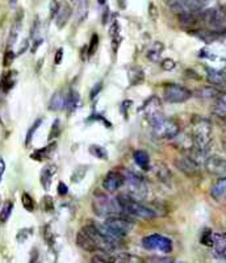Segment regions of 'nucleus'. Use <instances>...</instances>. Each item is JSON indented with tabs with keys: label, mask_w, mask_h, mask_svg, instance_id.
I'll return each instance as SVG.
<instances>
[{
	"label": "nucleus",
	"mask_w": 226,
	"mask_h": 263,
	"mask_svg": "<svg viewBox=\"0 0 226 263\" xmlns=\"http://www.w3.org/2000/svg\"><path fill=\"white\" fill-rule=\"evenodd\" d=\"M66 107V95L63 91H55L49 102V109L58 112Z\"/></svg>",
	"instance_id": "nucleus-21"
},
{
	"label": "nucleus",
	"mask_w": 226,
	"mask_h": 263,
	"mask_svg": "<svg viewBox=\"0 0 226 263\" xmlns=\"http://www.w3.org/2000/svg\"><path fill=\"white\" fill-rule=\"evenodd\" d=\"M4 171H6V162H4L3 158H0V182H2Z\"/></svg>",
	"instance_id": "nucleus-49"
},
{
	"label": "nucleus",
	"mask_w": 226,
	"mask_h": 263,
	"mask_svg": "<svg viewBox=\"0 0 226 263\" xmlns=\"http://www.w3.org/2000/svg\"><path fill=\"white\" fill-rule=\"evenodd\" d=\"M211 196L216 201H222L226 199V175L220 177L211 187Z\"/></svg>",
	"instance_id": "nucleus-17"
},
{
	"label": "nucleus",
	"mask_w": 226,
	"mask_h": 263,
	"mask_svg": "<svg viewBox=\"0 0 226 263\" xmlns=\"http://www.w3.org/2000/svg\"><path fill=\"white\" fill-rule=\"evenodd\" d=\"M202 21H205L206 24L211 27L218 28L226 21V6L218 7V8L208 9L205 12L201 13Z\"/></svg>",
	"instance_id": "nucleus-11"
},
{
	"label": "nucleus",
	"mask_w": 226,
	"mask_h": 263,
	"mask_svg": "<svg viewBox=\"0 0 226 263\" xmlns=\"http://www.w3.org/2000/svg\"><path fill=\"white\" fill-rule=\"evenodd\" d=\"M117 204H119L121 213H125L126 216L131 218H138V220H153L155 217V212L142 204L141 201L136 200L128 194H121L116 197Z\"/></svg>",
	"instance_id": "nucleus-2"
},
{
	"label": "nucleus",
	"mask_w": 226,
	"mask_h": 263,
	"mask_svg": "<svg viewBox=\"0 0 226 263\" xmlns=\"http://www.w3.org/2000/svg\"><path fill=\"white\" fill-rule=\"evenodd\" d=\"M206 79L211 84L217 87L226 86V67L222 69H208L206 70Z\"/></svg>",
	"instance_id": "nucleus-16"
},
{
	"label": "nucleus",
	"mask_w": 226,
	"mask_h": 263,
	"mask_svg": "<svg viewBox=\"0 0 226 263\" xmlns=\"http://www.w3.org/2000/svg\"><path fill=\"white\" fill-rule=\"evenodd\" d=\"M16 79H17V72L16 71L4 72L3 77L0 78V91H3L4 93L9 92L15 87Z\"/></svg>",
	"instance_id": "nucleus-20"
},
{
	"label": "nucleus",
	"mask_w": 226,
	"mask_h": 263,
	"mask_svg": "<svg viewBox=\"0 0 226 263\" xmlns=\"http://www.w3.org/2000/svg\"><path fill=\"white\" fill-rule=\"evenodd\" d=\"M32 232H33L32 228H27V229L18 230V233H17V241H18V242H21V243L25 242L28 237L32 236Z\"/></svg>",
	"instance_id": "nucleus-40"
},
{
	"label": "nucleus",
	"mask_w": 226,
	"mask_h": 263,
	"mask_svg": "<svg viewBox=\"0 0 226 263\" xmlns=\"http://www.w3.org/2000/svg\"><path fill=\"white\" fill-rule=\"evenodd\" d=\"M77 243L79 248H82L83 250L89 251V253H95V251H99L98 245L93 241V238L87 233L84 229H81L77 234Z\"/></svg>",
	"instance_id": "nucleus-15"
},
{
	"label": "nucleus",
	"mask_w": 226,
	"mask_h": 263,
	"mask_svg": "<svg viewBox=\"0 0 226 263\" xmlns=\"http://www.w3.org/2000/svg\"><path fill=\"white\" fill-rule=\"evenodd\" d=\"M92 210L100 217H110V216L121 215L119 204L116 199L107 196V195H96L92 200Z\"/></svg>",
	"instance_id": "nucleus-5"
},
{
	"label": "nucleus",
	"mask_w": 226,
	"mask_h": 263,
	"mask_svg": "<svg viewBox=\"0 0 226 263\" xmlns=\"http://www.w3.org/2000/svg\"><path fill=\"white\" fill-rule=\"evenodd\" d=\"M159 168H157V175L159 177V179L162 180H167L170 178V171L167 170V167L164 164L162 163H158Z\"/></svg>",
	"instance_id": "nucleus-41"
},
{
	"label": "nucleus",
	"mask_w": 226,
	"mask_h": 263,
	"mask_svg": "<svg viewBox=\"0 0 226 263\" xmlns=\"http://www.w3.org/2000/svg\"><path fill=\"white\" fill-rule=\"evenodd\" d=\"M56 189H58V195H60V196H66V195L69 194V189H67V185L63 182L58 183V187H56Z\"/></svg>",
	"instance_id": "nucleus-46"
},
{
	"label": "nucleus",
	"mask_w": 226,
	"mask_h": 263,
	"mask_svg": "<svg viewBox=\"0 0 226 263\" xmlns=\"http://www.w3.org/2000/svg\"><path fill=\"white\" fill-rule=\"evenodd\" d=\"M213 114L218 117H226V93H218L213 105Z\"/></svg>",
	"instance_id": "nucleus-26"
},
{
	"label": "nucleus",
	"mask_w": 226,
	"mask_h": 263,
	"mask_svg": "<svg viewBox=\"0 0 226 263\" xmlns=\"http://www.w3.org/2000/svg\"><path fill=\"white\" fill-rule=\"evenodd\" d=\"M21 203H23V206H24L28 212H33L34 208H36V203L33 200V197L29 194H27V192L21 195Z\"/></svg>",
	"instance_id": "nucleus-33"
},
{
	"label": "nucleus",
	"mask_w": 226,
	"mask_h": 263,
	"mask_svg": "<svg viewBox=\"0 0 226 263\" xmlns=\"http://www.w3.org/2000/svg\"><path fill=\"white\" fill-rule=\"evenodd\" d=\"M110 230H113V233L117 234L119 237H125L126 234L133 229V224L129 221L128 218L121 217L120 215L116 216H110V217H107V221L104 222Z\"/></svg>",
	"instance_id": "nucleus-10"
},
{
	"label": "nucleus",
	"mask_w": 226,
	"mask_h": 263,
	"mask_svg": "<svg viewBox=\"0 0 226 263\" xmlns=\"http://www.w3.org/2000/svg\"><path fill=\"white\" fill-rule=\"evenodd\" d=\"M201 243L206 246H212L213 243V232L212 230H204L201 236Z\"/></svg>",
	"instance_id": "nucleus-39"
},
{
	"label": "nucleus",
	"mask_w": 226,
	"mask_h": 263,
	"mask_svg": "<svg viewBox=\"0 0 226 263\" xmlns=\"http://www.w3.org/2000/svg\"><path fill=\"white\" fill-rule=\"evenodd\" d=\"M192 92L188 90L187 87L180 86L176 83H168L163 88V98L167 103L171 104H179V103L187 102L191 99Z\"/></svg>",
	"instance_id": "nucleus-6"
},
{
	"label": "nucleus",
	"mask_w": 226,
	"mask_h": 263,
	"mask_svg": "<svg viewBox=\"0 0 226 263\" xmlns=\"http://www.w3.org/2000/svg\"><path fill=\"white\" fill-rule=\"evenodd\" d=\"M0 123H2V119H0Z\"/></svg>",
	"instance_id": "nucleus-54"
},
{
	"label": "nucleus",
	"mask_w": 226,
	"mask_h": 263,
	"mask_svg": "<svg viewBox=\"0 0 226 263\" xmlns=\"http://www.w3.org/2000/svg\"><path fill=\"white\" fill-rule=\"evenodd\" d=\"M60 135H61V121L56 119V120H54L50 132H49V141L54 140V138H56V137H60Z\"/></svg>",
	"instance_id": "nucleus-37"
},
{
	"label": "nucleus",
	"mask_w": 226,
	"mask_h": 263,
	"mask_svg": "<svg viewBox=\"0 0 226 263\" xmlns=\"http://www.w3.org/2000/svg\"><path fill=\"white\" fill-rule=\"evenodd\" d=\"M206 0H168V4L174 12L182 15V13H194L201 11L205 6Z\"/></svg>",
	"instance_id": "nucleus-8"
},
{
	"label": "nucleus",
	"mask_w": 226,
	"mask_h": 263,
	"mask_svg": "<svg viewBox=\"0 0 226 263\" xmlns=\"http://www.w3.org/2000/svg\"><path fill=\"white\" fill-rule=\"evenodd\" d=\"M72 7L75 8V13H77L78 23H83L86 18L87 13H88V4L89 0H71Z\"/></svg>",
	"instance_id": "nucleus-22"
},
{
	"label": "nucleus",
	"mask_w": 226,
	"mask_h": 263,
	"mask_svg": "<svg viewBox=\"0 0 226 263\" xmlns=\"http://www.w3.org/2000/svg\"><path fill=\"white\" fill-rule=\"evenodd\" d=\"M142 246L146 250L161 251L164 254H168L173 251V241L161 234H150L142 239Z\"/></svg>",
	"instance_id": "nucleus-7"
},
{
	"label": "nucleus",
	"mask_w": 226,
	"mask_h": 263,
	"mask_svg": "<svg viewBox=\"0 0 226 263\" xmlns=\"http://www.w3.org/2000/svg\"><path fill=\"white\" fill-rule=\"evenodd\" d=\"M41 44H42V39L34 40V45L32 46V53H36L37 48H39V46H41Z\"/></svg>",
	"instance_id": "nucleus-50"
},
{
	"label": "nucleus",
	"mask_w": 226,
	"mask_h": 263,
	"mask_svg": "<svg viewBox=\"0 0 226 263\" xmlns=\"http://www.w3.org/2000/svg\"><path fill=\"white\" fill-rule=\"evenodd\" d=\"M72 15V8L69 4H63L62 7H60L58 12L55 15V25L58 29H62L65 28V25L69 23L70 17Z\"/></svg>",
	"instance_id": "nucleus-19"
},
{
	"label": "nucleus",
	"mask_w": 226,
	"mask_h": 263,
	"mask_svg": "<svg viewBox=\"0 0 226 263\" xmlns=\"http://www.w3.org/2000/svg\"><path fill=\"white\" fill-rule=\"evenodd\" d=\"M212 248L221 257H226V233H213Z\"/></svg>",
	"instance_id": "nucleus-23"
},
{
	"label": "nucleus",
	"mask_w": 226,
	"mask_h": 263,
	"mask_svg": "<svg viewBox=\"0 0 226 263\" xmlns=\"http://www.w3.org/2000/svg\"><path fill=\"white\" fill-rule=\"evenodd\" d=\"M218 93L220 92L213 87H204V88H200L199 91H196V96L202 99H216Z\"/></svg>",
	"instance_id": "nucleus-31"
},
{
	"label": "nucleus",
	"mask_w": 226,
	"mask_h": 263,
	"mask_svg": "<svg viewBox=\"0 0 226 263\" xmlns=\"http://www.w3.org/2000/svg\"><path fill=\"white\" fill-rule=\"evenodd\" d=\"M100 91H101V83H96V86L93 87L92 90H91V93H89V98H91V99L96 98V96H98V93L100 92Z\"/></svg>",
	"instance_id": "nucleus-48"
},
{
	"label": "nucleus",
	"mask_w": 226,
	"mask_h": 263,
	"mask_svg": "<svg viewBox=\"0 0 226 263\" xmlns=\"http://www.w3.org/2000/svg\"><path fill=\"white\" fill-rule=\"evenodd\" d=\"M13 60H15V54H13L12 49L7 48L6 54H4V61H3L4 66H9L13 62Z\"/></svg>",
	"instance_id": "nucleus-42"
},
{
	"label": "nucleus",
	"mask_w": 226,
	"mask_h": 263,
	"mask_svg": "<svg viewBox=\"0 0 226 263\" xmlns=\"http://www.w3.org/2000/svg\"><path fill=\"white\" fill-rule=\"evenodd\" d=\"M141 112L149 123L163 116V107H162L161 99L158 96H150L141 107Z\"/></svg>",
	"instance_id": "nucleus-9"
},
{
	"label": "nucleus",
	"mask_w": 226,
	"mask_h": 263,
	"mask_svg": "<svg viewBox=\"0 0 226 263\" xmlns=\"http://www.w3.org/2000/svg\"><path fill=\"white\" fill-rule=\"evenodd\" d=\"M124 174L119 173V171H109L107 174V177L104 178V182H103V187L104 190H107L108 192H115L117 190H120L124 185Z\"/></svg>",
	"instance_id": "nucleus-14"
},
{
	"label": "nucleus",
	"mask_w": 226,
	"mask_h": 263,
	"mask_svg": "<svg viewBox=\"0 0 226 263\" xmlns=\"http://www.w3.org/2000/svg\"><path fill=\"white\" fill-rule=\"evenodd\" d=\"M133 158L142 170H150V157L145 150H136L133 153Z\"/></svg>",
	"instance_id": "nucleus-25"
},
{
	"label": "nucleus",
	"mask_w": 226,
	"mask_h": 263,
	"mask_svg": "<svg viewBox=\"0 0 226 263\" xmlns=\"http://www.w3.org/2000/svg\"><path fill=\"white\" fill-rule=\"evenodd\" d=\"M204 167L211 175L214 177H225L226 175V159L220 156H211L204 161Z\"/></svg>",
	"instance_id": "nucleus-12"
},
{
	"label": "nucleus",
	"mask_w": 226,
	"mask_h": 263,
	"mask_svg": "<svg viewBox=\"0 0 226 263\" xmlns=\"http://www.w3.org/2000/svg\"><path fill=\"white\" fill-rule=\"evenodd\" d=\"M55 146H56V144H55V142H53V144L48 145V146H45V147H42V149L33 152L32 156H30V157H32L34 161H44V159H46V158H49V157H50V154L54 152Z\"/></svg>",
	"instance_id": "nucleus-27"
},
{
	"label": "nucleus",
	"mask_w": 226,
	"mask_h": 263,
	"mask_svg": "<svg viewBox=\"0 0 226 263\" xmlns=\"http://www.w3.org/2000/svg\"><path fill=\"white\" fill-rule=\"evenodd\" d=\"M44 237H45V239H46V242H48V245H53L54 243V241H55V239H54V236H53V233H51V229H50V227H45L44 228Z\"/></svg>",
	"instance_id": "nucleus-43"
},
{
	"label": "nucleus",
	"mask_w": 226,
	"mask_h": 263,
	"mask_svg": "<svg viewBox=\"0 0 226 263\" xmlns=\"http://www.w3.org/2000/svg\"><path fill=\"white\" fill-rule=\"evenodd\" d=\"M98 3L100 4V6H104V4L107 3V0H98Z\"/></svg>",
	"instance_id": "nucleus-53"
},
{
	"label": "nucleus",
	"mask_w": 226,
	"mask_h": 263,
	"mask_svg": "<svg viewBox=\"0 0 226 263\" xmlns=\"http://www.w3.org/2000/svg\"><path fill=\"white\" fill-rule=\"evenodd\" d=\"M61 4L56 2V0H53L50 4V18H54L55 17L56 12H58V9H60Z\"/></svg>",
	"instance_id": "nucleus-45"
},
{
	"label": "nucleus",
	"mask_w": 226,
	"mask_h": 263,
	"mask_svg": "<svg viewBox=\"0 0 226 263\" xmlns=\"http://www.w3.org/2000/svg\"><path fill=\"white\" fill-rule=\"evenodd\" d=\"M98 48H99V36L96 34V33H93L92 37H91V41H89V44L87 45V55H88V57H92L93 54L98 51Z\"/></svg>",
	"instance_id": "nucleus-34"
},
{
	"label": "nucleus",
	"mask_w": 226,
	"mask_h": 263,
	"mask_svg": "<svg viewBox=\"0 0 226 263\" xmlns=\"http://www.w3.org/2000/svg\"><path fill=\"white\" fill-rule=\"evenodd\" d=\"M149 260H154V262H171L173 259H170V258H150Z\"/></svg>",
	"instance_id": "nucleus-52"
},
{
	"label": "nucleus",
	"mask_w": 226,
	"mask_h": 263,
	"mask_svg": "<svg viewBox=\"0 0 226 263\" xmlns=\"http://www.w3.org/2000/svg\"><path fill=\"white\" fill-rule=\"evenodd\" d=\"M128 79L130 86H138V84L142 83L145 81V74H143V70L138 66H133L128 70Z\"/></svg>",
	"instance_id": "nucleus-24"
},
{
	"label": "nucleus",
	"mask_w": 226,
	"mask_h": 263,
	"mask_svg": "<svg viewBox=\"0 0 226 263\" xmlns=\"http://www.w3.org/2000/svg\"><path fill=\"white\" fill-rule=\"evenodd\" d=\"M42 208L45 212H53L54 211V201L51 196H44L42 199Z\"/></svg>",
	"instance_id": "nucleus-38"
},
{
	"label": "nucleus",
	"mask_w": 226,
	"mask_h": 263,
	"mask_svg": "<svg viewBox=\"0 0 226 263\" xmlns=\"http://www.w3.org/2000/svg\"><path fill=\"white\" fill-rule=\"evenodd\" d=\"M163 49H164V46L162 42L155 41L154 44H153V45L149 48V50H147L146 55H147V58H149L150 61H158L159 60V57H161V54H162V51H163Z\"/></svg>",
	"instance_id": "nucleus-29"
},
{
	"label": "nucleus",
	"mask_w": 226,
	"mask_h": 263,
	"mask_svg": "<svg viewBox=\"0 0 226 263\" xmlns=\"http://www.w3.org/2000/svg\"><path fill=\"white\" fill-rule=\"evenodd\" d=\"M108 15H109V9H108V8H105V11H104V15L101 16V24H107Z\"/></svg>",
	"instance_id": "nucleus-51"
},
{
	"label": "nucleus",
	"mask_w": 226,
	"mask_h": 263,
	"mask_svg": "<svg viewBox=\"0 0 226 263\" xmlns=\"http://www.w3.org/2000/svg\"><path fill=\"white\" fill-rule=\"evenodd\" d=\"M161 66H162V69H163V70H166V71H170V70H173L174 67H175L176 63H175V61L171 60V58H166V60L162 61Z\"/></svg>",
	"instance_id": "nucleus-44"
},
{
	"label": "nucleus",
	"mask_w": 226,
	"mask_h": 263,
	"mask_svg": "<svg viewBox=\"0 0 226 263\" xmlns=\"http://www.w3.org/2000/svg\"><path fill=\"white\" fill-rule=\"evenodd\" d=\"M12 211H13V203L12 201H6L3 205V208H2V211H0V222H7L8 221V218L11 217V215H12Z\"/></svg>",
	"instance_id": "nucleus-32"
},
{
	"label": "nucleus",
	"mask_w": 226,
	"mask_h": 263,
	"mask_svg": "<svg viewBox=\"0 0 226 263\" xmlns=\"http://www.w3.org/2000/svg\"><path fill=\"white\" fill-rule=\"evenodd\" d=\"M63 60V49H58L55 53V58H54V62H55V65H60L61 62H62Z\"/></svg>",
	"instance_id": "nucleus-47"
},
{
	"label": "nucleus",
	"mask_w": 226,
	"mask_h": 263,
	"mask_svg": "<svg viewBox=\"0 0 226 263\" xmlns=\"http://www.w3.org/2000/svg\"><path fill=\"white\" fill-rule=\"evenodd\" d=\"M42 124V119H37L34 123H33V125L30 126L29 130H28L27 133V138H25V146H29L30 142H32L33 140V136H34V133H36V130L39 129V126Z\"/></svg>",
	"instance_id": "nucleus-35"
},
{
	"label": "nucleus",
	"mask_w": 226,
	"mask_h": 263,
	"mask_svg": "<svg viewBox=\"0 0 226 263\" xmlns=\"http://www.w3.org/2000/svg\"><path fill=\"white\" fill-rule=\"evenodd\" d=\"M191 140L195 149L206 154L212 145V124L208 119L195 116L191 125Z\"/></svg>",
	"instance_id": "nucleus-1"
},
{
	"label": "nucleus",
	"mask_w": 226,
	"mask_h": 263,
	"mask_svg": "<svg viewBox=\"0 0 226 263\" xmlns=\"http://www.w3.org/2000/svg\"><path fill=\"white\" fill-rule=\"evenodd\" d=\"M56 173V166L55 164H49L42 168L41 174H40V182H41L42 187L45 191H49L51 187V182H53V177Z\"/></svg>",
	"instance_id": "nucleus-18"
},
{
	"label": "nucleus",
	"mask_w": 226,
	"mask_h": 263,
	"mask_svg": "<svg viewBox=\"0 0 226 263\" xmlns=\"http://www.w3.org/2000/svg\"><path fill=\"white\" fill-rule=\"evenodd\" d=\"M150 125H152L153 136L158 140H171V138H175L180 132V126L176 120L164 116L152 121Z\"/></svg>",
	"instance_id": "nucleus-3"
},
{
	"label": "nucleus",
	"mask_w": 226,
	"mask_h": 263,
	"mask_svg": "<svg viewBox=\"0 0 226 263\" xmlns=\"http://www.w3.org/2000/svg\"><path fill=\"white\" fill-rule=\"evenodd\" d=\"M124 179H125L124 184H126V189H128L126 194L138 201L145 200L147 196V184H146L145 179L131 171L124 173Z\"/></svg>",
	"instance_id": "nucleus-4"
},
{
	"label": "nucleus",
	"mask_w": 226,
	"mask_h": 263,
	"mask_svg": "<svg viewBox=\"0 0 226 263\" xmlns=\"http://www.w3.org/2000/svg\"><path fill=\"white\" fill-rule=\"evenodd\" d=\"M88 152L98 159H104V161H107L108 159L107 149L100 146V145H91V146L88 147Z\"/></svg>",
	"instance_id": "nucleus-30"
},
{
	"label": "nucleus",
	"mask_w": 226,
	"mask_h": 263,
	"mask_svg": "<svg viewBox=\"0 0 226 263\" xmlns=\"http://www.w3.org/2000/svg\"><path fill=\"white\" fill-rule=\"evenodd\" d=\"M87 173V166H81V167H78L77 170L74 171V174L71 175V182L72 183H79L81 180L84 179Z\"/></svg>",
	"instance_id": "nucleus-36"
},
{
	"label": "nucleus",
	"mask_w": 226,
	"mask_h": 263,
	"mask_svg": "<svg viewBox=\"0 0 226 263\" xmlns=\"http://www.w3.org/2000/svg\"><path fill=\"white\" fill-rule=\"evenodd\" d=\"M79 93H78V91L75 90H70L69 95H66V109H67V112L69 114H71V112H74L75 109L78 108V105H79Z\"/></svg>",
	"instance_id": "nucleus-28"
},
{
	"label": "nucleus",
	"mask_w": 226,
	"mask_h": 263,
	"mask_svg": "<svg viewBox=\"0 0 226 263\" xmlns=\"http://www.w3.org/2000/svg\"><path fill=\"white\" fill-rule=\"evenodd\" d=\"M175 166L179 170L184 173L188 177H196L200 171V163L194 159L192 157H190L188 154H185L184 157H180L175 161Z\"/></svg>",
	"instance_id": "nucleus-13"
}]
</instances>
